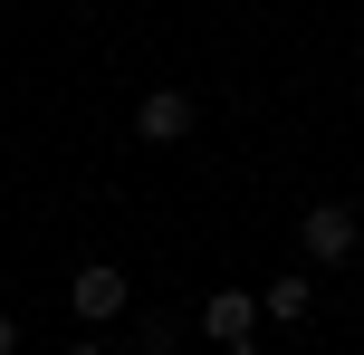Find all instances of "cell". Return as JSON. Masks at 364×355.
I'll list each match as a JSON object with an SVG mask.
<instances>
[{
    "instance_id": "cell-1",
    "label": "cell",
    "mask_w": 364,
    "mask_h": 355,
    "mask_svg": "<svg viewBox=\"0 0 364 355\" xmlns=\"http://www.w3.org/2000/svg\"><path fill=\"white\" fill-rule=\"evenodd\" d=\"M297 260H307V269L364 260V211L355 202H307V211H297Z\"/></svg>"
},
{
    "instance_id": "cell-6",
    "label": "cell",
    "mask_w": 364,
    "mask_h": 355,
    "mask_svg": "<svg viewBox=\"0 0 364 355\" xmlns=\"http://www.w3.org/2000/svg\"><path fill=\"white\" fill-rule=\"evenodd\" d=\"M182 337H173V317H144V327H134V355H173Z\"/></svg>"
},
{
    "instance_id": "cell-4",
    "label": "cell",
    "mask_w": 364,
    "mask_h": 355,
    "mask_svg": "<svg viewBox=\"0 0 364 355\" xmlns=\"http://www.w3.org/2000/svg\"><path fill=\"white\" fill-rule=\"evenodd\" d=\"M192 96H182V87H154L144 96V106H134V134H144V144H182V134H192Z\"/></svg>"
},
{
    "instance_id": "cell-7",
    "label": "cell",
    "mask_w": 364,
    "mask_h": 355,
    "mask_svg": "<svg viewBox=\"0 0 364 355\" xmlns=\"http://www.w3.org/2000/svg\"><path fill=\"white\" fill-rule=\"evenodd\" d=\"M0 355H19V317H0Z\"/></svg>"
},
{
    "instance_id": "cell-2",
    "label": "cell",
    "mask_w": 364,
    "mask_h": 355,
    "mask_svg": "<svg viewBox=\"0 0 364 355\" xmlns=\"http://www.w3.org/2000/svg\"><path fill=\"white\" fill-rule=\"evenodd\" d=\"M68 307H77L87 327H106V317H125V307H134V279H125L115 260H87V269L68 279Z\"/></svg>"
},
{
    "instance_id": "cell-3",
    "label": "cell",
    "mask_w": 364,
    "mask_h": 355,
    "mask_svg": "<svg viewBox=\"0 0 364 355\" xmlns=\"http://www.w3.org/2000/svg\"><path fill=\"white\" fill-rule=\"evenodd\" d=\"M201 327H211V346L250 355L259 346V288H211V298H201Z\"/></svg>"
},
{
    "instance_id": "cell-8",
    "label": "cell",
    "mask_w": 364,
    "mask_h": 355,
    "mask_svg": "<svg viewBox=\"0 0 364 355\" xmlns=\"http://www.w3.org/2000/svg\"><path fill=\"white\" fill-rule=\"evenodd\" d=\"M68 355H106V346H96V337H77V346H68Z\"/></svg>"
},
{
    "instance_id": "cell-5",
    "label": "cell",
    "mask_w": 364,
    "mask_h": 355,
    "mask_svg": "<svg viewBox=\"0 0 364 355\" xmlns=\"http://www.w3.org/2000/svg\"><path fill=\"white\" fill-rule=\"evenodd\" d=\"M259 317H278V327H307V317H316V279H307V269H278V279L259 288Z\"/></svg>"
}]
</instances>
